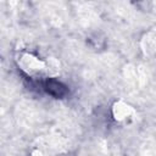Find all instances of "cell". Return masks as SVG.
Segmentation results:
<instances>
[{"mask_svg": "<svg viewBox=\"0 0 156 156\" xmlns=\"http://www.w3.org/2000/svg\"><path fill=\"white\" fill-rule=\"evenodd\" d=\"M16 62H17L18 67L27 76L33 77V78L41 77L43 74L49 72L48 62L39 58L38 56H35L32 52H26V51L18 52L16 56Z\"/></svg>", "mask_w": 156, "mask_h": 156, "instance_id": "6da1fadb", "label": "cell"}, {"mask_svg": "<svg viewBox=\"0 0 156 156\" xmlns=\"http://www.w3.org/2000/svg\"><path fill=\"white\" fill-rule=\"evenodd\" d=\"M44 90L55 99H62L68 94V88L55 78H48L44 82Z\"/></svg>", "mask_w": 156, "mask_h": 156, "instance_id": "7a4b0ae2", "label": "cell"}, {"mask_svg": "<svg viewBox=\"0 0 156 156\" xmlns=\"http://www.w3.org/2000/svg\"><path fill=\"white\" fill-rule=\"evenodd\" d=\"M133 112H134L133 107L123 101H117L112 106V116L118 122H123L128 119L133 115Z\"/></svg>", "mask_w": 156, "mask_h": 156, "instance_id": "3957f363", "label": "cell"}, {"mask_svg": "<svg viewBox=\"0 0 156 156\" xmlns=\"http://www.w3.org/2000/svg\"><path fill=\"white\" fill-rule=\"evenodd\" d=\"M32 156H43V154H41L40 151H38V150H35V151H33V154H32Z\"/></svg>", "mask_w": 156, "mask_h": 156, "instance_id": "277c9868", "label": "cell"}]
</instances>
